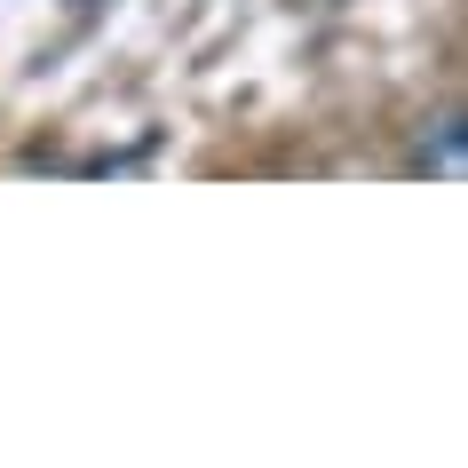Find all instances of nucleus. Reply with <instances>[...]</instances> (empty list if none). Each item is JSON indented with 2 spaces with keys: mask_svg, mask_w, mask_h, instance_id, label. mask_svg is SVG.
<instances>
[{
  "mask_svg": "<svg viewBox=\"0 0 468 468\" xmlns=\"http://www.w3.org/2000/svg\"><path fill=\"white\" fill-rule=\"evenodd\" d=\"M405 175H420V183H468V112H444V120L420 127V144L405 151Z\"/></svg>",
  "mask_w": 468,
  "mask_h": 468,
  "instance_id": "nucleus-1",
  "label": "nucleus"
}]
</instances>
